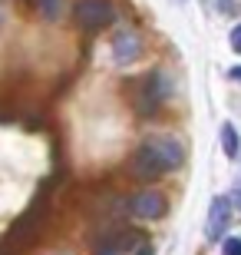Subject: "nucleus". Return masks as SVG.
<instances>
[{
  "label": "nucleus",
  "mask_w": 241,
  "mask_h": 255,
  "mask_svg": "<svg viewBox=\"0 0 241 255\" xmlns=\"http://www.w3.org/2000/svg\"><path fill=\"white\" fill-rule=\"evenodd\" d=\"M73 17H76V27L99 30V27H106V23H112V3L109 0H76Z\"/></svg>",
  "instance_id": "f03ea898"
},
{
  "label": "nucleus",
  "mask_w": 241,
  "mask_h": 255,
  "mask_svg": "<svg viewBox=\"0 0 241 255\" xmlns=\"http://www.w3.org/2000/svg\"><path fill=\"white\" fill-rule=\"evenodd\" d=\"M222 146H225V156H228V159L238 156L241 139H238V129H235V126H222Z\"/></svg>",
  "instance_id": "0eeeda50"
},
{
  "label": "nucleus",
  "mask_w": 241,
  "mask_h": 255,
  "mask_svg": "<svg viewBox=\"0 0 241 255\" xmlns=\"http://www.w3.org/2000/svg\"><path fill=\"white\" fill-rule=\"evenodd\" d=\"M129 212L136 219H159V216H165V196H162L159 189H146V192H139V196L129 199Z\"/></svg>",
  "instance_id": "39448f33"
},
{
  "label": "nucleus",
  "mask_w": 241,
  "mask_h": 255,
  "mask_svg": "<svg viewBox=\"0 0 241 255\" xmlns=\"http://www.w3.org/2000/svg\"><path fill=\"white\" fill-rule=\"evenodd\" d=\"M182 159H185V146L175 136H152L132 156V176L142 182H152L159 176H165V172L178 169Z\"/></svg>",
  "instance_id": "f257e3e1"
},
{
  "label": "nucleus",
  "mask_w": 241,
  "mask_h": 255,
  "mask_svg": "<svg viewBox=\"0 0 241 255\" xmlns=\"http://www.w3.org/2000/svg\"><path fill=\"white\" fill-rule=\"evenodd\" d=\"M142 57V40L136 33H119V37L112 40V60L119 66H129L132 60Z\"/></svg>",
  "instance_id": "423d86ee"
},
{
  "label": "nucleus",
  "mask_w": 241,
  "mask_h": 255,
  "mask_svg": "<svg viewBox=\"0 0 241 255\" xmlns=\"http://www.w3.org/2000/svg\"><path fill=\"white\" fill-rule=\"evenodd\" d=\"M136 246H139V236H132V232H122V236H116L106 249H112L116 255H122V252H132Z\"/></svg>",
  "instance_id": "6e6552de"
},
{
  "label": "nucleus",
  "mask_w": 241,
  "mask_h": 255,
  "mask_svg": "<svg viewBox=\"0 0 241 255\" xmlns=\"http://www.w3.org/2000/svg\"><path fill=\"white\" fill-rule=\"evenodd\" d=\"M235 209L241 212V192H238V189H235Z\"/></svg>",
  "instance_id": "ddd939ff"
},
{
  "label": "nucleus",
  "mask_w": 241,
  "mask_h": 255,
  "mask_svg": "<svg viewBox=\"0 0 241 255\" xmlns=\"http://www.w3.org/2000/svg\"><path fill=\"white\" fill-rule=\"evenodd\" d=\"M136 255H152V246H139V252Z\"/></svg>",
  "instance_id": "f8f14e48"
},
{
  "label": "nucleus",
  "mask_w": 241,
  "mask_h": 255,
  "mask_svg": "<svg viewBox=\"0 0 241 255\" xmlns=\"http://www.w3.org/2000/svg\"><path fill=\"white\" fill-rule=\"evenodd\" d=\"M60 7H63V0H37V10L43 20H56L60 17Z\"/></svg>",
  "instance_id": "1a4fd4ad"
},
{
  "label": "nucleus",
  "mask_w": 241,
  "mask_h": 255,
  "mask_svg": "<svg viewBox=\"0 0 241 255\" xmlns=\"http://www.w3.org/2000/svg\"><path fill=\"white\" fill-rule=\"evenodd\" d=\"M40 209H43V202L37 199V202H33V209H30L27 216H20L17 222H13V229H10V232H7V239H3V249H0L3 255H10L13 249H20V246H23V239H30L33 232H37V222H40Z\"/></svg>",
  "instance_id": "7ed1b4c3"
},
{
  "label": "nucleus",
  "mask_w": 241,
  "mask_h": 255,
  "mask_svg": "<svg viewBox=\"0 0 241 255\" xmlns=\"http://www.w3.org/2000/svg\"><path fill=\"white\" fill-rule=\"evenodd\" d=\"M99 255H116V252H112V249H102V252Z\"/></svg>",
  "instance_id": "4468645a"
},
{
  "label": "nucleus",
  "mask_w": 241,
  "mask_h": 255,
  "mask_svg": "<svg viewBox=\"0 0 241 255\" xmlns=\"http://www.w3.org/2000/svg\"><path fill=\"white\" fill-rule=\"evenodd\" d=\"M228 222H232V202H228L225 196H215L212 206H208V222H205V236H208V242L225 239Z\"/></svg>",
  "instance_id": "20e7f679"
},
{
  "label": "nucleus",
  "mask_w": 241,
  "mask_h": 255,
  "mask_svg": "<svg viewBox=\"0 0 241 255\" xmlns=\"http://www.w3.org/2000/svg\"><path fill=\"white\" fill-rule=\"evenodd\" d=\"M222 255H241V239L238 236L225 239V242H222Z\"/></svg>",
  "instance_id": "9d476101"
},
{
  "label": "nucleus",
  "mask_w": 241,
  "mask_h": 255,
  "mask_svg": "<svg viewBox=\"0 0 241 255\" xmlns=\"http://www.w3.org/2000/svg\"><path fill=\"white\" fill-rule=\"evenodd\" d=\"M232 47H235V53H241V23L232 30Z\"/></svg>",
  "instance_id": "9b49d317"
}]
</instances>
